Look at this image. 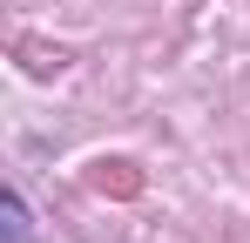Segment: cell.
Masks as SVG:
<instances>
[{
	"instance_id": "cell-1",
	"label": "cell",
	"mask_w": 250,
	"mask_h": 243,
	"mask_svg": "<svg viewBox=\"0 0 250 243\" xmlns=\"http://www.w3.org/2000/svg\"><path fill=\"white\" fill-rule=\"evenodd\" d=\"M88 182H95L102 196H108V189H115V196H135V189H142V176H135L128 162H95V176H88Z\"/></svg>"
},
{
	"instance_id": "cell-2",
	"label": "cell",
	"mask_w": 250,
	"mask_h": 243,
	"mask_svg": "<svg viewBox=\"0 0 250 243\" xmlns=\"http://www.w3.org/2000/svg\"><path fill=\"white\" fill-rule=\"evenodd\" d=\"M7 243H27V202L7 196Z\"/></svg>"
}]
</instances>
